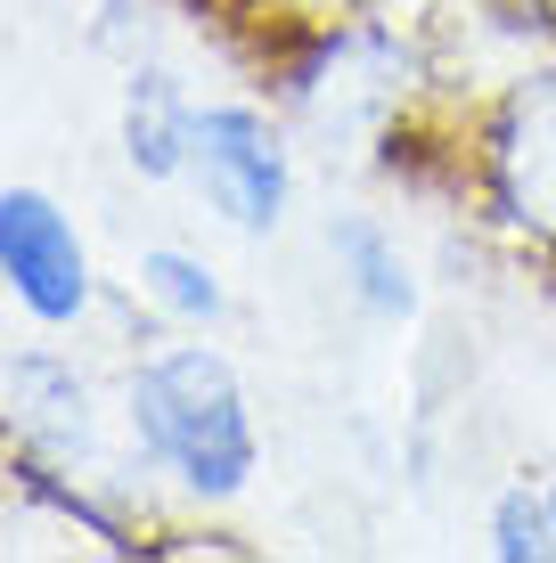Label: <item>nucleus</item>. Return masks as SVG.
<instances>
[{
  "label": "nucleus",
  "mask_w": 556,
  "mask_h": 563,
  "mask_svg": "<svg viewBox=\"0 0 556 563\" xmlns=\"http://www.w3.org/2000/svg\"><path fill=\"white\" fill-rule=\"evenodd\" d=\"M0 286L42 327H74L90 310V254L42 188H0Z\"/></svg>",
  "instance_id": "7ed1b4c3"
},
{
  "label": "nucleus",
  "mask_w": 556,
  "mask_h": 563,
  "mask_svg": "<svg viewBox=\"0 0 556 563\" xmlns=\"http://www.w3.org/2000/svg\"><path fill=\"white\" fill-rule=\"evenodd\" d=\"M140 286L172 310V319H197V327L221 319V302H229L221 278H214L197 254H181V245H148V254H140Z\"/></svg>",
  "instance_id": "6e6552de"
},
{
  "label": "nucleus",
  "mask_w": 556,
  "mask_h": 563,
  "mask_svg": "<svg viewBox=\"0 0 556 563\" xmlns=\"http://www.w3.org/2000/svg\"><path fill=\"white\" fill-rule=\"evenodd\" d=\"M188 131H197V107H188V90L172 82V74H131L123 90V155L140 180H181L188 172Z\"/></svg>",
  "instance_id": "423d86ee"
},
{
  "label": "nucleus",
  "mask_w": 556,
  "mask_h": 563,
  "mask_svg": "<svg viewBox=\"0 0 556 563\" xmlns=\"http://www.w3.org/2000/svg\"><path fill=\"white\" fill-rule=\"evenodd\" d=\"M483 172H491V205L524 238L556 245V74H532V82H515L500 99Z\"/></svg>",
  "instance_id": "20e7f679"
},
{
  "label": "nucleus",
  "mask_w": 556,
  "mask_h": 563,
  "mask_svg": "<svg viewBox=\"0 0 556 563\" xmlns=\"http://www.w3.org/2000/svg\"><path fill=\"white\" fill-rule=\"evenodd\" d=\"M188 180H197V197L214 205L229 229H246V238L279 229L286 197H295L286 140L271 131V114H254V107H197V131H188Z\"/></svg>",
  "instance_id": "f03ea898"
},
{
  "label": "nucleus",
  "mask_w": 556,
  "mask_h": 563,
  "mask_svg": "<svg viewBox=\"0 0 556 563\" xmlns=\"http://www.w3.org/2000/svg\"><path fill=\"white\" fill-rule=\"evenodd\" d=\"M131 433L205 507L238 498L262 465V433H254V409H246V384L214 343H164L156 360L131 367Z\"/></svg>",
  "instance_id": "f257e3e1"
},
{
  "label": "nucleus",
  "mask_w": 556,
  "mask_h": 563,
  "mask_svg": "<svg viewBox=\"0 0 556 563\" xmlns=\"http://www.w3.org/2000/svg\"><path fill=\"white\" fill-rule=\"evenodd\" d=\"M491 555L500 563H556V482H515L491 507Z\"/></svg>",
  "instance_id": "0eeeda50"
},
{
  "label": "nucleus",
  "mask_w": 556,
  "mask_h": 563,
  "mask_svg": "<svg viewBox=\"0 0 556 563\" xmlns=\"http://www.w3.org/2000/svg\"><path fill=\"white\" fill-rule=\"evenodd\" d=\"M328 254H336V278L352 286V302L369 310V319H417V269L393 245L385 221H369V212H336V221H328Z\"/></svg>",
  "instance_id": "39448f33"
}]
</instances>
